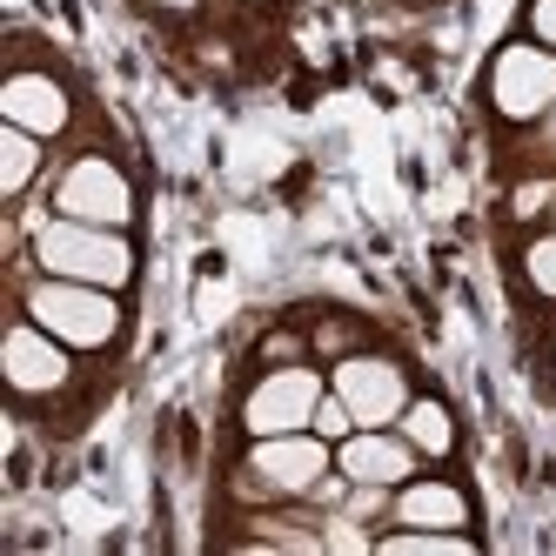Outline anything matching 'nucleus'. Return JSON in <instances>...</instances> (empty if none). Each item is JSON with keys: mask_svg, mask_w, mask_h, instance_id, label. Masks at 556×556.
<instances>
[{"mask_svg": "<svg viewBox=\"0 0 556 556\" xmlns=\"http://www.w3.org/2000/svg\"><path fill=\"white\" fill-rule=\"evenodd\" d=\"M21 308L41 323L48 336H61L67 349H108L122 336V302L114 289H94V282H67V275H48L21 295Z\"/></svg>", "mask_w": 556, "mask_h": 556, "instance_id": "nucleus-2", "label": "nucleus"}, {"mask_svg": "<svg viewBox=\"0 0 556 556\" xmlns=\"http://www.w3.org/2000/svg\"><path fill=\"white\" fill-rule=\"evenodd\" d=\"M336 469L349 483H382V490H403L416 476V443L409 435H389V429H355L336 443Z\"/></svg>", "mask_w": 556, "mask_h": 556, "instance_id": "nucleus-9", "label": "nucleus"}, {"mask_svg": "<svg viewBox=\"0 0 556 556\" xmlns=\"http://www.w3.org/2000/svg\"><path fill=\"white\" fill-rule=\"evenodd\" d=\"M41 175V135H27V128H0V188L8 194H27V181Z\"/></svg>", "mask_w": 556, "mask_h": 556, "instance_id": "nucleus-13", "label": "nucleus"}, {"mask_svg": "<svg viewBox=\"0 0 556 556\" xmlns=\"http://www.w3.org/2000/svg\"><path fill=\"white\" fill-rule=\"evenodd\" d=\"M329 389L355 409L363 429H389V422H403V409H409V382H403V369H395L389 355H349V363H336Z\"/></svg>", "mask_w": 556, "mask_h": 556, "instance_id": "nucleus-7", "label": "nucleus"}, {"mask_svg": "<svg viewBox=\"0 0 556 556\" xmlns=\"http://www.w3.org/2000/svg\"><path fill=\"white\" fill-rule=\"evenodd\" d=\"M34 262L48 275H67V282H94V289H128L135 282V242L122 228H101V222H48L34 235Z\"/></svg>", "mask_w": 556, "mask_h": 556, "instance_id": "nucleus-1", "label": "nucleus"}, {"mask_svg": "<svg viewBox=\"0 0 556 556\" xmlns=\"http://www.w3.org/2000/svg\"><path fill=\"white\" fill-rule=\"evenodd\" d=\"M530 34L543 48H556V0H530Z\"/></svg>", "mask_w": 556, "mask_h": 556, "instance_id": "nucleus-17", "label": "nucleus"}, {"mask_svg": "<svg viewBox=\"0 0 556 556\" xmlns=\"http://www.w3.org/2000/svg\"><path fill=\"white\" fill-rule=\"evenodd\" d=\"M323 376L315 369H268L255 389H249V403H242V422L249 435H282V429H308L315 422V403H323Z\"/></svg>", "mask_w": 556, "mask_h": 556, "instance_id": "nucleus-6", "label": "nucleus"}, {"mask_svg": "<svg viewBox=\"0 0 556 556\" xmlns=\"http://www.w3.org/2000/svg\"><path fill=\"white\" fill-rule=\"evenodd\" d=\"M308 429H315V435H323V443H342V435H355V429H363V422H355V409H349V403H342V395L329 389V395H323V403H315V422H308Z\"/></svg>", "mask_w": 556, "mask_h": 556, "instance_id": "nucleus-16", "label": "nucleus"}, {"mask_svg": "<svg viewBox=\"0 0 556 556\" xmlns=\"http://www.w3.org/2000/svg\"><path fill=\"white\" fill-rule=\"evenodd\" d=\"M0 114H8L14 128H27V135H61L67 128V88L54 81V74H34V67H21V74H8V88H0Z\"/></svg>", "mask_w": 556, "mask_h": 556, "instance_id": "nucleus-10", "label": "nucleus"}, {"mask_svg": "<svg viewBox=\"0 0 556 556\" xmlns=\"http://www.w3.org/2000/svg\"><path fill=\"white\" fill-rule=\"evenodd\" d=\"M549 148H556V122H549Z\"/></svg>", "mask_w": 556, "mask_h": 556, "instance_id": "nucleus-19", "label": "nucleus"}, {"mask_svg": "<svg viewBox=\"0 0 556 556\" xmlns=\"http://www.w3.org/2000/svg\"><path fill=\"white\" fill-rule=\"evenodd\" d=\"M376 549H382V556H469L476 543H469L463 530H416V523H403V530L376 536Z\"/></svg>", "mask_w": 556, "mask_h": 556, "instance_id": "nucleus-14", "label": "nucleus"}, {"mask_svg": "<svg viewBox=\"0 0 556 556\" xmlns=\"http://www.w3.org/2000/svg\"><path fill=\"white\" fill-rule=\"evenodd\" d=\"M336 463V443H323L315 429H282V435H255L249 450V469L255 483H268L275 496H308L315 483L329 476Z\"/></svg>", "mask_w": 556, "mask_h": 556, "instance_id": "nucleus-5", "label": "nucleus"}, {"mask_svg": "<svg viewBox=\"0 0 556 556\" xmlns=\"http://www.w3.org/2000/svg\"><path fill=\"white\" fill-rule=\"evenodd\" d=\"M403 435L416 443V456H450V450H456V416L435 403V395H409V409H403Z\"/></svg>", "mask_w": 556, "mask_h": 556, "instance_id": "nucleus-12", "label": "nucleus"}, {"mask_svg": "<svg viewBox=\"0 0 556 556\" xmlns=\"http://www.w3.org/2000/svg\"><path fill=\"white\" fill-rule=\"evenodd\" d=\"M523 275H530V289L556 302V235H536V242L523 249Z\"/></svg>", "mask_w": 556, "mask_h": 556, "instance_id": "nucleus-15", "label": "nucleus"}, {"mask_svg": "<svg viewBox=\"0 0 556 556\" xmlns=\"http://www.w3.org/2000/svg\"><path fill=\"white\" fill-rule=\"evenodd\" d=\"M67 342L61 336H48L41 323H14L8 329V389L14 395H54V389H67Z\"/></svg>", "mask_w": 556, "mask_h": 556, "instance_id": "nucleus-8", "label": "nucleus"}, {"mask_svg": "<svg viewBox=\"0 0 556 556\" xmlns=\"http://www.w3.org/2000/svg\"><path fill=\"white\" fill-rule=\"evenodd\" d=\"M54 215L101 222V228H128L135 222V181L114 168L108 154H81V162L54 181Z\"/></svg>", "mask_w": 556, "mask_h": 556, "instance_id": "nucleus-4", "label": "nucleus"}, {"mask_svg": "<svg viewBox=\"0 0 556 556\" xmlns=\"http://www.w3.org/2000/svg\"><path fill=\"white\" fill-rule=\"evenodd\" d=\"M490 101L503 122H536L556 108V48L543 41H509L490 61Z\"/></svg>", "mask_w": 556, "mask_h": 556, "instance_id": "nucleus-3", "label": "nucleus"}, {"mask_svg": "<svg viewBox=\"0 0 556 556\" xmlns=\"http://www.w3.org/2000/svg\"><path fill=\"white\" fill-rule=\"evenodd\" d=\"M395 523H416V530H463L469 523V503H463V490L456 483H409L395 490Z\"/></svg>", "mask_w": 556, "mask_h": 556, "instance_id": "nucleus-11", "label": "nucleus"}, {"mask_svg": "<svg viewBox=\"0 0 556 556\" xmlns=\"http://www.w3.org/2000/svg\"><path fill=\"white\" fill-rule=\"evenodd\" d=\"M148 8H168V14H188V8H202V0H148Z\"/></svg>", "mask_w": 556, "mask_h": 556, "instance_id": "nucleus-18", "label": "nucleus"}]
</instances>
